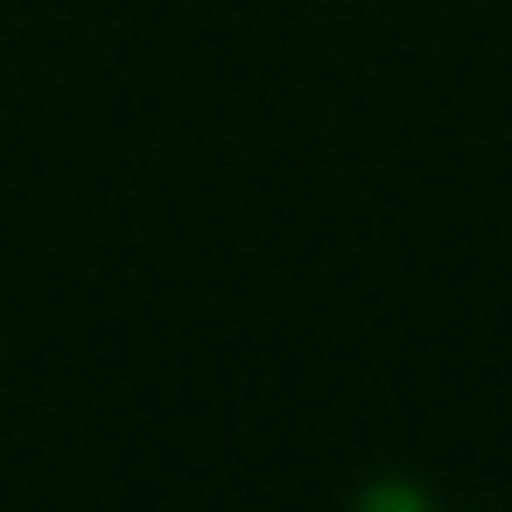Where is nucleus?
Instances as JSON below:
<instances>
[{
    "label": "nucleus",
    "instance_id": "f257e3e1",
    "mask_svg": "<svg viewBox=\"0 0 512 512\" xmlns=\"http://www.w3.org/2000/svg\"><path fill=\"white\" fill-rule=\"evenodd\" d=\"M351 512H442V505H435L428 484H414V477H400V470H379V477H365V484L351 491Z\"/></svg>",
    "mask_w": 512,
    "mask_h": 512
}]
</instances>
